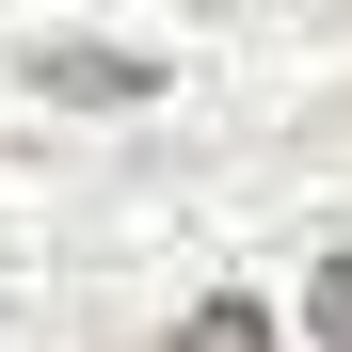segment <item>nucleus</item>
I'll return each instance as SVG.
<instances>
[{
    "label": "nucleus",
    "instance_id": "3",
    "mask_svg": "<svg viewBox=\"0 0 352 352\" xmlns=\"http://www.w3.org/2000/svg\"><path fill=\"white\" fill-rule=\"evenodd\" d=\"M305 320H320V352H352V256H320V288H305Z\"/></svg>",
    "mask_w": 352,
    "mask_h": 352
},
{
    "label": "nucleus",
    "instance_id": "1",
    "mask_svg": "<svg viewBox=\"0 0 352 352\" xmlns=\"http://www.w3.org/2000/svg\"><path fill=\"white\" fill-rule=\"evenodd\" d=\"M176 352H272V320L241 305V288H208V305H192V320H176Z\"/></svg>",
    "mask_w": 352,
    "mask_h": 352
},
{
    "label": "nucleus",
    "instance_id": "2",
    "mask_svg": "<svg viewBox=\"0 0 352 352\" xmlns=\"http://www.w3.org/2000/svg\"><path fill=\"white\" fill-rule=\"evenodd\" d=\"M48 80L65 96H144V65H112V48H48Z\"/></svg>",
    "mask_w": 352,
    "mask_h": 352
}]
</instances>
